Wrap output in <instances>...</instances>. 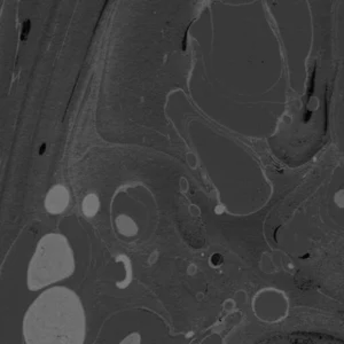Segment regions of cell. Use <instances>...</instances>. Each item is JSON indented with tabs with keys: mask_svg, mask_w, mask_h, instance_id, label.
I'll use <instances>...</instances> for the list:
<instances>
[{
	"mask_svg": "<svg viewBox=\"0 0 344 344\" xmlns=\"http://www.w3.org/2000/svg\"><path fill=\"white\" fill-rule=\"evenodd\" d=\"M25 344H84L86 313L83 302L65 286L43 290L24 314Z\"/></svg>",
	"mask_w": 344,
	"mask_h": 344,
	"instance_id": "cell-1",
	"label": "cell"
},
{
	"mask_svg": "<svg viewBox=\"0 0 344 344\" xmlns=\"http://www.w3.org/2000/svg\"><path fill=\"white\" fill-rule=\"evenodd\" d=\"M75 269L74 258L67 245L60 239H49L40 245L31 260L27 285L33 292L67 279Z\"/></svg>",
	"mask_w": 344,
	"mask_h": 344,
	"instance_id": "cell-2",
	"label": "cell"
}]
</instances>
